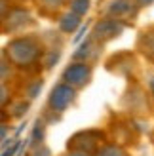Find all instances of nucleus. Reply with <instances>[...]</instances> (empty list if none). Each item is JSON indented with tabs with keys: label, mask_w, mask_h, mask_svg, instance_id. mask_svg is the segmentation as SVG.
Listing matches in <instances>:
<instances>
[{
	"label": "nucleus",
	"mask_w": 154,
	"mask_h": 156,
	"mask_svg": "<svg viewBox=\"0 0 154 156\" xmlns=\"http://www.w3.org/2000/svg\"><path fill=\"white\" fill-rule=\"evenodd\" d=\"M6 55L10 57L15 65L19 67H25V65H30L34 63L40 55V48L34 38L30 36H25V38H15L10 44L6 46Z\"/></svg>",
	"instance_id": "1"
},
{
	"label": "nucleus",
	"mask_w": 154,
	"mask_h": 156,
	"mask_svg": "<svg viewBox=\"0 0 154 156\" xmlns=\"http://www.w3.org/2000/svg\"><path fill=\"white\" fill-rule=\"evenodd\" d=\"M126 29V23L120 21L116 17L112 19H103V21H97L95 27H93V38L99 42H109L112 38L120 36Z\"/></svg>",
	"instance_id": "2"
},
{
	"label": "nucleus",
	"mask_w": 154,
	"mask_h": 156,
	"mask_svg": "<svg viewBox=\"0 0 154 156\" xmlns=\"http://www.w3.org/2000/svg\"><path fill=\"white\" fill-rule=\"evenodd\" d=\"M74 88L68 84H59L51 90L50 93V99H48V105L53 112H63L65 108L68 107L74 101Z\"/></svg>",
	"instance_id": "3"
},
{
	"label": "nucleus",
	"mask_w": 154,
	"mask_h": 156,
	"mask_svg": "<svg viewBox=\"0 0 154 156\" xmlns=\"http://www.w3.org/2000/svg\"><path fill=\"white\" fill-rule=\"evenodd\" d=\"M89 76H91L89 65H86V63H72V65H68L65 69L63 80L68 86H72V88H80V86H84L89 80Z\"/></svg>",
	"instance_id": "4"
},
{
	"label": "nucleus",
	"mask_w": 154,
	"mask_h": 156,
	"mask_svg": "<svg viewBox=\"0 0 154 156\" xmlns=\"http://www.w3.org/2000/svg\"><path fill=\"white\" fill-rule=\"evenodd\" d=\"M99 139H103V133H97V131H84V133H78L72 139H68V149H74L78 152L89 154L97 147Z\"/></svg>",
	"instance_id": "5"
},
{
	"label": "nucleus",
	"mask_w": 154,
	"mask_h": 156,
	"mask_svg": "<svg viewBox=\"0 0 154 156\" xmlns=\"http://www.w3.org/2000/svg\"><path fill=\"white\" fill-rule=\"evenodd\" d=\"M4 21H6V29L17 30V29H23L25 25H29V23H30V15H29V12L23 10V8H15V10L10 12V15L4 17Z\"/></svg>",
	"instance_id": "6"
},
{
	"label": "nucleus",
	"mask_w": 154,
	"mask_h": 156,
	"mask_svg": "<svg viewBox=\"0 0 154 156\" xmlns=\"http://www.w3.org/2000/svg\"><path fill=\"white\" fill-rule=\"evenodd\" d=\"M80 27V15H76V13H65L63 17H61L59 21V29L63 30V33H74L76 29Z\"/></svg>",
	"instance_id": "7"
},
{
	"label": "nucleus",
	"mask_w": 154,
	"mask_h": 156,
	"mask_svg": "<svg viewBox=\"0 0 154 156\" xmlns=\"http://www.w3.org/2000/svg\"><path fill=\"white\" fill-rule=\"evenodd\" d=\"M139 48L143 50V53L147 57L154 59V30H150V33H143V36L139 38Z\"/></svg>",
	"instance_id": "8"
},
{
	"label": "nucleus",
	"mask_w": 154,
	"mask_h": 156,
	"mask_svg": "<svg viewBox=\"0 0 154 156\" xmlns=\"http://www.w3.org/2000/svg\"><path fill=\"white\" fill-rule=\"evenodd\" d=\"M131 12V2L129 0H112L110 6H109V13L114 15V17H120L124 13H129Z\"/></svg>",
	"instance_id": "9"
},
{
	"label": "nucleus",
	"mask_w": 154,
	"mask_h": 156,
	"mask_svg": "<svg viewBox=\"0 0 154 156\" xmlns=\"http://www.w3.org/2000/svg\"><path fill=\"white\" fill-rule=\"evenodd\" d=\"M91 51H93V44H91V40H86L78 48V51H74V59H84L86 61L91 55Z\"/></svg>",
	"instance_id": "10"
},
{
	"label": "nucleus",
	"mask_w": 154,
	"mask_h": 156,
	"mask_svg": "<svg viewBox=\"0 0 154 156\" xmlns=\"http://www.w3.org/2000/svg\"><path fill=\"white\" fill-rule=\"evenodd\" d=\"M71 10L76 15H84L89 10V0H71Z\"/></svg>",
	"instance_id": "11"
},
{
	"label": "nucleus",
	"mask_w": 154,
	"mask_h": 156,
	"mask_svg": "<svg viewBox=\"0 0 154 156\" xmlns=\"http://www.w3.org/2000/svg\"><path fill=\"white\" fill-rule=\"evenodd\" d=\"M65 0H38V4H40L42 10L46 12H53V10H59L61 6H63Z\"/></svg>",
	"instance_id": "12"
},
{
	"label": "nucleus",
	"mask_w": 154,
	"mask_h": 156,
	"mask_svg": "<svg viewBox=\"0 0 154 156\" xmlns=\"http://www.w3.org/2000/svg\"><path fill=\"white\" fill-rule=\"evenodd\" d=\"M59 57H61V51H59V50H50L48 55H46V59H44V65L48 67V69H51V67L59 61Z\"/></svg>",
	"instance_id": "13"
},
{
	"label": "nucleus",
	"mask_w": 154,
	"mask_h": 156,
	"mask_svg": "<svg viewBox=\"0 0 154 156\" xmlns=\"http://www.w3.org/2000/svg\"><path fill=\"white\" fill-rule=\"evenodd\" d=\"M97 156H126V154L122 149H118V147H105L103 151H99Z\"/></svg>",
	"instance_id": "14"
},
{
	"label": "nucleus",
	"mask_w": 154,
	"mask_h": 156,
	"mask_svg": "<svg viewBox=\"0 0 154 156\" xmlns=\"http://www.w3.org/2000/svg\"><path fill=\"white\" fill-rule=\"evenodd\" d=\"M44 139V122H40V120H36V124H34V131H33V141H42Z\"/></svg>",
	"instance_id": "15"
},
{
	"label": "nucleus",
	"mask_w": 154,
	"mask_h": 156,
	"mask_svg": "<svg viewBox=\"0 0 154 156\" xmlns=\"http://www.w3.org/2000/svg\"><path fill=\"white\" fill-rule=\"evenodd\" d=\"M42 86H44L42 80H34V84H30V86H29V97H30V99H34V97L38 95V91L42 90Z\"/></svg>",
	"instance_id": "16"
},
{
	"label": "nucleus",
	"mask_w": 154,
	"mask_h": 156,
	"mask_svg": "<svg viewBox=\"0 0 154 156\" xmlns=\"http://www.w3.org/2000/svg\"><path fill=\"white\" fill-rule=\"evenodd\" d=\"M15 108H17V111L13 112V116H23V112H27V108H29V105H27V103H19V105L15 107Z\"/></svg>",
	"instance_id": "17"
},
{
	"label": "nucleus",
	"mask_w": 154,
	"mask_h": 156,
	"mask_svg": "<svg viewBox=\"0 0 154 156\" xmlns=\"http://www.w3.org/2000/svg\"><path fill=\"white\" fill-rule=\"evenodd\" d=\"M34 156H50V151L46 149V147H40V149H36Z\"/></svg>",
	"instance_id": "18"
},
{
	"label": "nucleus",
	"mask_w": 154,
	"mask_h": 156,
	"mask_svg": "<svg viewBox=\"0 0 154 156\" xmlns=\"http://www.w3.org/2000/svg\"><path fill=\"white\" fill-rule=\"evenodd\" d=\"M17 147H19V143H17V141H15V143H13V147H12V149H10V151H4V156H12V154H13L15 151H17Z\"/></svg>",
	"instance_id": "19"
},
{
	"label": "nucleus",
	"mask_w": 154,
	"mask_h": 156,
	"mask_svg": "<svg viewBox=\"0 0 154 156\" xmlns=\"http://www.w3.org/2000/svg\"><path fill=\"white\" fill-rule=\"evenodd\" d=\"M6 99H8V90L6 86H2V105H6Z\"/></svg>",
	"instance_id": "20"
},
{
	"label": "nucleus",
	"mask_w": 154,
	"mask_h": 156,
	"mask_svg": "<svg viewBox=\"0 0 154 156\" xmlns=\"http://www.w3.org/2000/svg\"><path fill=\"white\" fill-rule=\"evenodd\" d=\"M154 2V0H137V4H139V6H150Z\"/></svg>",
	"instance_id": "21"
},
{
	"label": "nucleus",
	"mask_w": 154,
	"mask_h": 156,
	"mask_svg": "<svg viewBox=\"0 0 154 156\" xmlns=\"http://www.w3.org/2000/svg\"><path fill=\"white\" fill-rule=\"evenodd\" d=\"M65 156H88L86 152H78V151H74V152H71V154H65Z\"/></svg>",
	"instance_id": "22"
},
{
	"label": "nucleus",
	"mask_w": 154,
	"mask_h": 156,
	"mask_svg": "<svg viewBox=\"0 0 154 156\" xmlns=\"http://www.w3.org/2000/svg\"><path fill=\"white\" fill-rule=\"evenodd\" d=\"M149 88H150V91H152V95H154V76L149 80Z\"/></svg>",
	"instance_id": "23"
}]
</instances>
